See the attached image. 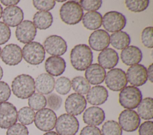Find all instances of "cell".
<instances>
[{
    "label": "cell",
    "mask_w": 153,
    "mask_h": 135,
    "mask_svg": "<svg viewBox=\"0 0 153 135\" xmlns=\"http://www.w3.org/2000/svg\"><path fill=\"white\" fill-rule=\"evenodd\" d=\"M93 52L86 44L75 45L70 53V60L72 67L78 71H84L93 62Z\"/></svg>",
    "instance_id": "cell-1"
},
{
    "label": "cell",
    "mask_w": 153,
    "mask_h": 135,
    "mask_svg": "<svg viewBox=\"0 0 153 135\" xmlns=\"http://www.w3.org/2000/svg\"><path fill=\"white\" fill-rule=\"evenodd\" d=\"M11 89L13 94L18 98L22 99L29 98L35 93V80L29 74H20L13 79Z\"/></svg>",
    "instance_id": "cell-2"
},
{
    "label": "cell",
    "mask_w": 153,
    "mask_h": 135,
    "mask_svg": "<svg viewBox=\"0 0 153 135\" xmlns=\"http://www.w3.org/2000/svg\"><path fill=\"white\" fill-rule=\"evenodd\" d=\"M59 14L60 19L65 24L75 25L82 20L84 11L79 2L68 1L61 6Z\"/></svg>",
    "instance_id": "cell-3"
},
{
    "label": "cell",
    "mask_w": 153,
    "mask_h": 135,
    "mask_svg": "<svg viewBox=\"0 0 153 135\" xmlns=\"http://www.w3.org/2000/svg\"><path fill=\"white\" fill-rule=\"evenodd\" d=\"M142 99V94L140 90L133 86L125 87L119 93V103L127 109L136 108Z\"/></svg>",
    "instance_id": "cell-4"
},
{
    "label": "cell",
    "mask_w": 153,
    "mask_h": 135,
    "mask_svg": "<svg viewBox=\"0 0 153 135\" xmlns=\"http://www.w3.org/2000/svg\"><path fill=\"white\" fill-rule=\"evenodd\" d=\"M22 51L24 59L31 65H39L45 59V51L44 46L38 42H31L26 43Z\"/></svg>",
    "instance_id": "cell-5"
},
{
    "label": "cell",
    "mask_w": 153,
    "mask_h": 135,
    "mask_svg": "<svg viewBox=\"0 0 153 135\" xmlns=\"http://www.w3.org/2000/svg\"><path fill=\"white\" fill-rule=\"evenodd\" d=\"M79 122L74 115L63 114L57 118L55 128L59 135H74L79 130Z\"/></svg>",
    "instance_id": "cell-6"
},
{
    "label": "cell",
    "mask_w": 153,
    "mask_h": 135,
    "mask_svg": "<svg viewBox=\"0 0 153 135\" xmlns=\"http://www.w3.org/2000/svg\"><path fill=\"white\" fill-rule=\"evenodd\" d=\"M126 23L125 15L118 11L107 12L102 17L103 27L109 32L114 33L121 31L125 27Z\"/></svg>",
    "instance_id": "cell-7"
},
{
    "label": "cell",
    "mask_w": 153,
    "mask_h": 135,
    "mask_svg": "<svg viewBox=\"0 0 153 135\" xmlns=\"http://www.w3.org/2000/svg\"><path fill=\"white\" fill-rule=\"evenodd\" d=\"M57 121V115L54 111L43 108L38 111L35 115V126L42 131H50L54 129Z\"/></svg>",
    "instance_id": "cell-8"
},
{
    "label": "cell",
    "mask_w": 153,
    "mask_h": 135,
    "mask_svg": "<svg viewBox=\"0 0 153 135\" xmlns=\"http://www.w3.org/2000/svg\"><path fill=\"white\" fill-rule=\"evenodd\" d=\"M105 79L106 86L114 92L121 90L127 84L126 73L119 68H112L108 71Z\"/></svg>",
    "instance_id": "cell-9"
},
{
    "label": "cell",
    "mask_w": 153,
    "mask_h": 135,
    "mask_svg": "<svg viewBox=\"0 0 153 135\" xmlns=\"http://www.w3.org/2000/svg\"><path fill=\"white\" fill-rule=\"evenodd\" d=\"M140 118L137 112L132 109H124L118 116V124L121 129L127 132L136 131L139 127Z\"/></svg>",
    "instance_id": "cell-10"
},
{
    "label": "cell",
    "mask_w": 153,
    "mask_h": 135,
    "mask_svg": "<svg viewBox=\"0 0 153 135\" xmlns=\"http://www.w3.org/2000/svg\"><path fill=\"white\" fill-rule=\"evenodd\" d=\"M17 111L16 106L10 102L0 103V128L7 129L16 123Z\"/></svg>",
    "instance_id": "cell-11"
},
{
    "label": "cell",
    "mask_w": 153,
    "mask_h": 135,
    "mask_svg": "<svg viewBox=\"0 0 153 135\" xmlns=\"http://www.w3.org/2000/svg\"><path fill=\"white\" fill-rule=\"evenodd\" d=\"M43 46L48 54L57 56L63 55L68 49L66 42L61 36L56 34L48 36L44 42Z\"/></svg>",
    "instance_id": "cell-12"
},
{
    "label": "cell",
    "mask_w": 153,
    "mask_h": 135,
    "mask_svg": "<svg viewBox=\"0 0 153 135\" xmlns=\"http://www.w3.org/2000/svg\"><path fill=\"white\" fill-rule=\"evenodd\" d=\"M87 101L85 97L80 94L73 93L69 95L65 102V110L68 114L79 115L85 110Z\"/></svg>",
    "instance_id": "cell-13"
},
{
    "label": "cell",
    "mask_w": 153,
    "mask_h": 135,
    "mask_svg": "<svg viewBox=\"0 0 153 135\" xmlns=\"http://www.w3.org/2000/svg\"><path fill=\"white\" fill-rule=\"evenodd\" d=\"M126 74L127 82L135 87L143 85L148 80L146 68L140 64L130 67Z\"/></svg>",
    "instance_id": "cell-14"
},
{
    "label": "cell",
    "mask_w": 153,
    "mask_h": 135,
    "mask_svg": "<svg viewBox=\"0 0 153 135\" xmlns=\"http://www.w3.org/2000/svg\"><path fill=\"white\" fill-rule=\"evenodd\" d=\"M36 28L33 22L30 20H24L16 27V37L22 43H28L33 41L36 34Z\"/></svg>",
    "instance_id": "cell-15"
},
{
    "label": "cell",
    "mask_w": 153,
    "mask_h": 135,
    "mask_svg": "<svg viewBox=\"0 0 153 135\" xmlns=\"http://www.w3.org/2000/svg\"><path fill=\"white\" fill-rule=\"evenodd\" d=\"M2 61L8 65H16L22 60L21 48L14 43L5 45L1 51Z\"/></svg>",
    "instance_id": "cell-16"
},
{
    "label": "cell",
    "mask_w": 153,
    "mask_h": 135,
    "mask_svg": "<svg viewBox=\"0 0 153 135\" xmlns=\"http://www.w3.org/2000/svg\"><path fill=\"white\" fill-rule=\"evenodd\" d=\"M88 44L94 51H103L107 48L110 44V36L105 30H96L90 35Z\"/></svg>",
    "instance_id": "cell-17"
},
{
    "label": "cell",
    "mask_w": 153,
    "mask_h": 135,
    "mask_svg": "<svg viewBox=\"0 0 153 135\" xmlns=\"http://www.w3.org/2000/svg\"><path fill=\"white\" fill-rule=\"evenodd\" d=\"M2 20L8 26L16 27L23 21L24 14L23 10L17 6L6 7L2 14Z\"/></svg>",
    "instance_id": "cell-18"
},
{
    "label": "cell",
    "mask_w": 153,
    "mask_h": 135,
    "mask_svg": "<svg viewBox=\"0 0 153 135\" xmlns=\"http://www.w3.org/2000/svg\"><path fill=\"white\" fill-rule=\"evenodd\" d=\"M82 119L84 123L88 125H99L105 120V113L100 107L90 106L84 112Z\"/></svg>",
    "instance_id": "cell-19"
},
{
    "label": "cell",
    "mask_w": 153,
    "mask_h": 135,
    "mask_svg": "<svg viewBox=\"0 0 153 135\" xmlns=\"http://www.w3.org/2000/svg\"><path fill=\"white\" fill-rule=\"evenodd\" d=\"M118 60V53L114 49L110 48L102 51L97 56L99 64L105 69L114 68L117 65Z\"/></svg>",
    "instance_id": "cell-20"
},
{
    "label": "cell",
    "mask_w": 153,
    "mask_h": 135,
    "mask_svg": "<svg viewBox=\"0 0 153 135\" xmlns=\"http://www.w3.org/2000/svg\"><path fill=\"white\" fill-rule=\"evenodd\" d=\"M142 52L136 46L130 45L122 50L120 58L126 65H133L139 64L142 59Z\"/></svg>",
    "instance_id": "cell-21"
},
{
    "label": "cell",
    "mask_w": 153,
    "mask_h": 135,
    "mask_svg": "<svg viewBox=\"0 0 153 135\" xmlns=\"http://www.w3.org/2000/svg\"><path fill=\"white\" fill-rule=\"evenodd\" d=\"M106 74L105 70L99 64H91L85 71V77L90 84L97 85L103 82Z\"/></svg>",
    "instance_id": "cell-22"
},
{
    "label": "cell",
    "mask_w": 153,
    "mask_h": 135,
    "mask_svg": "<svg viewBox=\"0 0 153 135\" xmlns=\"http://www.w3.org/2000/svg\"><path fill=\"white\" fill-rule=\"evenodd\" d=\"M55 80L48 73H42L35 79V90L42 95H49L54 89Z\"/></svg>",
    "instance_id": "cell-23"
},
{
    "label": "cell",
    "mask_w": 153,
    "mask_h": 135,
    "mask_svg": "<svg viewBox=\"0 0 153 135\" xmlns=\"http://www.w3.org/2000/svg\"><path fill=\"white\" fill-rule=\"evenodd\" d=\"M108 92L103 86L97 85L90 89L87 93V101L93 105L103 104L108 99Z\"/></svg>",
    "instance_id": "cell-24"
},
{
    "label": "cell",
    "mask_w": 153,
    "mask_h": 135,
    "mask_svg": "<svg viewBox=\"0 0 153 135\" xmlns=\"http://www.w3.org/2000/svg\"><path fill=\"white\" fill-rule=\"evenodd\" d=\"M66 68V62L61 56H51L45 62V69L48 74L52 76L62 74Z\"/></svg>",
    "instance_id": "cell-25"
},
{
    "label": "cell",
    "mask_w": 153,
    "mask_h": 135,
    "mask_svg": "<svg viewBox=\"0 0 153 135\" xmlns=\"http://www.w3.org/2000/svg\"><path fill=\"white\" fill-rule=\"evenodd\" d=\"M82 20L84 27L90 30H97L102 24V15L97 11L86 12Z\"/></svg>",
    "instance_id": "cell-26"
},
{
    "label": "cell",
    "mask_w": 153,
    "mask_h": 135,
    "mask_svg": "<svg viewBox=\"0 0 153 135\" xmlns=\"http://www.w3.org/2000/svg\"><path fill=\"white\" fill-rule=\"evenodd\" d=\"M53 17L48 11H37L33 15V23L39 30H45L53 24Z\"/></svg>",
    "instance_id": "cell-27"
},
{
    "label": "cell",
    "mask_w": 153,
    "mask_h": 135,
    "mask_svg": "<svg viewBox=\"0 0 153 135\" xmlns=\"http://www.w3.org/2000/svg\"><path fill=\"white\" fill-rule=\"evenodd\" d=\"M130 41V37L126 32H114L110 36V43L114 48L118 50H123L128 46Z\"/></svg>",
    "instance_id": "cell-28"
},
{
    "label": "cell",
    "mask_w": 153,
    "mask_h": 135,
    "mask_svg": "<svg viewBox=\"0 0 153 135\" xmlns=\"http://www.w3.org/2000/svg\"><path fill=\"white\" fill-rule=\"evenodd\" d=\"M137 114L139 117L145 120H149L153 118V99L151 97L142 99L137 107Z\"/></svg>",
    "instance_id": "cell-29"
},
{
    "label": "cell",
    "mask_w": 153,
    "mask_h": 135,
    "mask_svg": "<svg viewBox=\"0 0 153 135\" xmlns=\"http://www.w3.org/2000/svg\"><path fill=\"white\" fill-rule=\"evenodd\" d=\"M71 86L73 90L78 94L85 95L90 89V84L82 76H76L71 81Z\"/></svg>",
    "instance_id": "cell-30"
},
{
    "label": "cell",
    "mask_w": 153,
    "mask_h": 135,
    "mask_svg": "<svg viewBox=\"0 0 153 135\" xmlns=\"http://www.w3.org/2000/svg\"><path fill=\"white\" fill-rule=\"evenodd\" d=\"M28 105L33 111H39L47 105L46 98L39 93H34L28 99Z\"/></svg>",
    "instance_id": "cell-31"
},
{
    "label": "cell",
    "mask_w": 153,
    "mask_h": 135,
    "mask_svg": "<svg viewBox=\"0 0 153 135\" xmlns=\"http://www.w3.org/2000/svg\"><path fill=\"white\" fill-rule=\"evenodd\" d=\"M35 113L33 109L28 106H24L17 112V118L23 125H30L35 119Z\"/></svg>",
    "instance_id": "cell-32"
},
{
    "label": "cell",
    "mask_w": 153,
    "mask_h": 135,
    "mask_svg": "<svg viewBox=\"0 0 153 135\" xmlns=\"http://www.w3.org/2000/svg\"><path fill=\"white\" fill-rule=\"evenodd\" d=\"M102 135H122V129L118 123L114 120L106 121L102 127Z\"/></svg>",
    "instance_id": "cell-33"
},
{
    "label": "cell",
    "mask_w": 153,
    "mask_h": 135,
    "mask_svg": "<svg viewBox=\"0 0 153 135\" xmlns=\"http://www.w3.org/2000/svg\"><path fill=\"white\" fill-rule=\"evenodd\" d=\"M148 0H126L125 5L127 9L134 12H140L145 11L149 6Z\"/></svg>",
    "instance_id": "cell-34"
},
{
    "label": "cell",
    "mask_w": 153,
    "mask_h": 135,
    "mask_svg": "<svg viewBox=\"0 0 153 135\" xmlns=\"http://www.w3.org/2000/svg\"><path fill=\"white\" fill-rule=\"evenodd\" d=\"M54 87L56 92L62 95L68 93L71 89V81L66 77H59L54 83Z\"/></svg>",
    "instance_id": "cell-35"
},
{
    "label": "cell",
    "mask_w": 153,
    "mask_h": 135,
    "mask_svg": "<svg viewBox=\"0 0 153 135\" xmlns=\"http://www.w3.org/2000/svg\"><path fill=\"white\" fill-rule=\"evenodd\" d=\"M153 28L152 26L145 27L141 33V41L142 44L148 48H153L152 39Z\"/></svg>",
    "instance_id": "cell-36"
},
{
    "label": "cell",
    "mask_w": 153,
    "mask_h": 135,
    "mask_svg": "<svg viewBox=\"0 0 153 135\" xmlns=\"http://www.w3.org/2000/svg\"><path fill=\"white\" fill-rule=\"evenodd\" d=\"M46 100L49 109L53 111H57L62 104V98L54 93L48 95Z\"/></svg>",
    "instance_id": "cell-37"
},
{
    "label": "cell",
    "mask_w": 153,
    "mask_h": 135,
    "mask_svg": "<svg viewBox=\"0 0 153 135\" xmlns=\"http://www.w3.org/2000/svg\"><path fill=\"white\" fill-rule=\"evenodd\" d=\"M79 4L81 6L82 10L90 11H96L102 6V1L100 0H81L79 1Z\"/></svg>",
    "instance_id": "cell-38"
},
{
    "label": "cell",
    "mask_w": 153,
    "mask_h": 135,
    "mask_svg": "<svg viewBox=\"0 0 153 135\" xmlns=\"http://www.w3.org/2000/svg\"><path fill=\"white\" fill-rule=\"evenodd\" d=\"M32 2L35 8L40 11H48L56 5V1L53 0H34Z\"/></svg>",
    "instance_id": "cell-39"
},
{
    "label": "cell",
    "mask_w": 153,
    "mask_h": 135,
    "mask_svg": "<svg viewBox=\"0 0 153 135\" xmlns=\"http://www.w3.org/2000/svg\"><path fill=\"white\" fill-rule=\"evenodd\" d=\"M6 135H29V131L25 125L16 123L8 128Z\"/></svg>",
    "instance_id": "cell-40"
},
{
    "label": "cell",
    "mask_w": 153,
    "mask_h": 135,
    "mask_svg": "<svg viewBox=\"0 0 153 135\" xmlns=\"http://www.w3.org/2000/svg\"><path fill=\"white\" fill-rule=\"evenodd\" d=\"M11 36V30L10 27L0 21V45L7 42Z\"/></svg>",
    "instance_id": "cell-41"
},
{
    "label": "cell",
    "mask_w": 153,
    "mask_h": 135,
    "mask_svg": "<svg viewBox=\"0 0 153 135\" xmlns=\"http://www.w3.org/2000/svg\"><path fill=\"white\" fill-rule=\"evenodd\" d=\"M11 96V89L8 84L0 81V103L6 102Z\"/></svg>",
    "instance_id": "cell-42"
},
{
    "label": "cell",
    "mask_w": 153,
    "mask_h": 135,
    "mask_svg": "<svg viewBox=\"0 0 153 135\" xmlns=\"http://www.w3.org/2000/svg\"><path fill=\"white\" fill-rule=\"evenodd\" d=\"M153 122L152 121H146L139 125V135H153Z\"/></svg>",
    "instance_id": "cell-43"
},
{
    "label": "cell",
    "mask_w": 153,
    "mask_h": 135,
    "mask_svg": "<svg viewBox=\"0 0 153 135\" xmlns=\"http://www.w3.org/2000/svg\"><path fill=\"white\" fill-rule=\"evenodd\" d=\"M79 135H102V133L97 127L87 125L82 128Z\"/></svg>",
    "instance_id": "cell-44"
},
{
    "label": "cell",
    "mask_w": 153,
    "mask_h": 135,
    "mask_svg": "<svg viewBox=\"0 0 153 135\" xmlns=\"http://www.w3.org/2000/svg\"><path fill=\"white\" fill-rule=\"evenodd\" d=\"M20 2L19 0H1V2L5 6H15Z\"/></svg>",
    "instance_id": "cell-45"
},
{
    "label": "cell",
    "mask_w": 153,
    "mask_h": 135,
    "mask_svg": "<svg viewBox=\"0 0 153 135\" xmlns=\"http://www.w3.org/2000/svg\"><path fill=\"white\" fill-rule=\"evenodd\" d=\"M147 70V77L151 83L153 82V64H151Z\"/></svg>",
    "instance_id": "cell-46"
},
{
    "label": "cell",
    "mask_w": 153,
    "mask_h": 135,
    "mask_svg": "<svg viewBox=\"0 0 153 135\" xmlns=\"http://www.w3.org/2000/svg\"><path fill=\"white\" fill-rule=\"evenodd\" d=\"M43 135H59L56 132L51 131H47V133H44Z\"/></svg>",
    "instance_id": "cell-47"
},
{
    "label": "cell",
    "mask_w": 153,
    "mask_h": 135,
    "mask_svg": "<svg viewBox=\"0 0 153 135\" xmlns=\"http://www.w3.org/2000/svg\"><path fill=\"white\" fill-rule=\"evenodd\" d=\"M2 76H3V70L2 67L0 66V80L2 78Z\"/></svg>",
    "instance_id": "cell-48"
},
{
    "label": "cell",
    "mask_w": 153,
    "mask_h": 135,
    "mask_svg": "<svg viewBox=\"0 0 153 135\" xmlns=\"http://www.w3.org/2000/svg\"><path fill=\"white\" fill-rule=\"evenodd\" d=\"M2 6L0 4V19H1V17H2Z\"/></svg>",
    "instance_id": "cell-49"
},
{
    "label": "cell",
    "mask_w": 153,
    "mask_h": 135,
    "mask_svg": "<svg viewBox=\"0 0 153 135\" xmlns=\"http://www.w3.org/2000/svg\"><path fill=\"white\" fill-rule=\"evenodd\" d=\"M57 2H65V1H57Z\"/></svg>",
    "instance_id": "cell-50"
},
{
    "label": "cell",
    "mask_w": 153,
    "mask_h": 135,
    "mask_svg": "<svg viewBox=\"0 0 153 135\" xmlns=\"http://www.w3.org/2000/svg\"><path fill=\"white\" fill-rule=\"evenodd\" d=\"M1 48L0 47V57H1Z\"/></svg>",
    "instance_id": "cell-51"
}]
</instances>
